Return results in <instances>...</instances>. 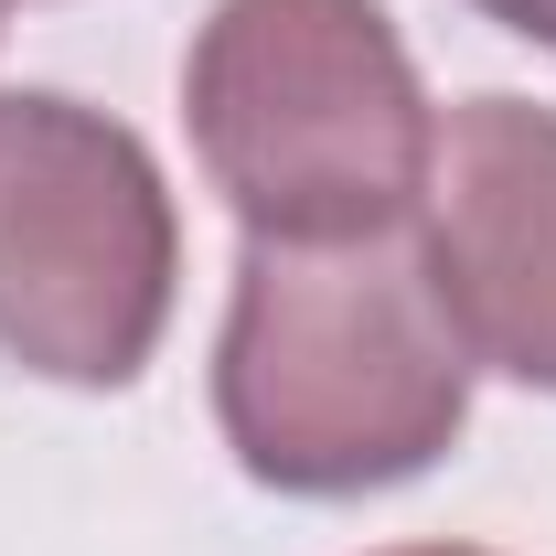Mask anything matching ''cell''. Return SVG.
Wrapping results in <instances>:
<instances>
[{
	"label": "cell",
	"instance_id": "obj_1",
	"mask_svg": "<svg viewBox=\"0 0 556 556\" xmlns=\"http://www.w3.org/2000/svg\"><path fill=\"white\" fill-rule=\"evenodd\" d=\"M471 343L450 332L417 236L278 247L247 236L214 332V428L247 482L289 503L396 492L471 428Z\"/></svg>",
	"mask_w": 556,
	"mask_h": 556
},
{
	"label": "cell",
	"instance_id": "obj_4",
	"mask_svg": "<svg viewBox=\"0 0 556 556\" xmlns=\"http://www.w3.org/2000/svg\"><path fill=\"white\" fill-rule=\"evenodd\" d=\"M417 257L471 364L556 396V108L492 86L439 118Z\"/></svg>",
	"mask_w": 556,
	"mask_h": 556
},
{
	"label": "cell",
	"instance_id": "obj_5",
	"mask_svg": "<svg viewBox=\"0 0 556 556\" xmlns=\"http://www.w3.org/2000/svg\"><path fill=\"white\" fill-rule=\"evenodd\" d=\"M482 22H503V33H525V43H546L556 54V0H471Z\"/></svg>",
	"mask_w": 556,
	"mask_h": 556
},
{
	"label": "cell",
	"instance_id": "obj_6",
	"mask_svg": "<svg viewBox=\"0 0 556 556\" xmlns=\"http://www.w3.org/2000/svg\"><path fill=\"white\" fill-rule=\"evenodd\" d=\"M386 556H482V546H386Z\"/></svg>",
	"mask_w": 556,
	"mask_h": 556
},
{
	"label": "cell",
	"instance_id": "obj_3",
	"mask_svg": "<svg viewBox=\"0 0 556 556\" xmlns=\"http://www.w3.org/2000/svg\"><path fill=\"white\" fill-rule=\"evenodd\" d=\"M182 214L150 139L86 97H0V353L43 386H139L172 332Z\"/></svg>",
	"mask_w": 556,
	"mask_h": 556
},
{
	"label": "cell",
	"instance_id": "obj_2",
	"mask_svg": "<svg viewBox=\"0 0 556 556\" xmlns=\"http://www.w3.org/2000/svg\"><path fill=\"white\" fill-rule=\"evenodd\" d=\"M193 161L247 236L343 247L417 225L439 108L386 0H214L182 54Z\"/></svg>",
	"mask_w": 556,
	"mask_h": 556
}]
</instances>
